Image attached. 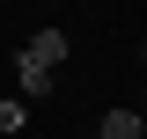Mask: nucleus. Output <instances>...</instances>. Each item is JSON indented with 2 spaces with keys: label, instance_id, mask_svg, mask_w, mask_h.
<instances>
[{
  "label": "nucleus",
  "instance_id": "obj_4",
  "mask_svg": "<svg viewBox=\"0 0 147 139\" xmlns=\"http://www.w3.org/2000/svg\"><path fill=\"white\" fill-rule=\"evenodd\" d=\"M22 124H30V103L22 95H0V139H15Z\"/></svg>",
  "mask_w": 147,
  "mask_h": 139
},
{
  "label": "nucleus",
  "instance_id": "obj_2",
  "mask_svg": "<svg viewBox=\"0 0 147 139\" xmlns=\"http://www.w3.org/2000/svg\"><path fill=\"white\" fill-rule=\"evenodd\" d=\"M103 139H147V117H140V110H110V117H103Z\"/></svg>",
  "mask_w": 147,
  "mask_h": 139
},
{
  "label": "nucleus",
  "instance_id": "obj_1",
  "mask_svg": "<svg viewBox=\"0 0 147 139\" xmlns=\"http://www.w3.org/2000/svg\"><path fill=\"white\" fill-rule=\"evenodd\" d=\"M52 88H59V66H52V59H37L30 44H15V95L37 103V95H52Z\"/></svg>",
  "mask_w": 147,
  "mask_h": 139
},
{
  "label": "nucleus",
  "instance_id": "obj_3",
  "mask_svg": "<svg viewBox=\"0 0 147 139\" xmlns=\"http://www.w3.org/2000/svg\"><path fill=\"white\" fill-rule=\"evenodd\" d=\"M30 51H37V59H52V66H66L74 44H66V29H37V37H30Z\"/></svg>",
  "mask_w": 147,
  "mask_h": 139
}]
</instances>
